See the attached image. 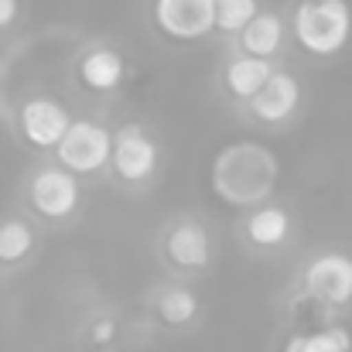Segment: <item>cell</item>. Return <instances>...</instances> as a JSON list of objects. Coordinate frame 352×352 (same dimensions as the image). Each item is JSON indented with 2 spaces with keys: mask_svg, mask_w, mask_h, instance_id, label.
<instances>
[{
  "mask_svg": "<svg viewBox=\"0 0 352 352\" xmlns=\"http://www.w3.org/2000/svg\"><path fill=\"white\" fill-rule=\"evenodd\" d=\"M284 352H305V336H294V339L284 346Z\"/></svg>",
  "mask_w": 352,
  "mask_h": 352,
  "instance_id": "20",
  "label": "cell"
},
{
  "mask_svg": "<svg viewBox=\"0 0 352 352\" xmlns=\"http://www.w3.org/2000/svg\"><path fill=\"white\" fill-rule=\"evenodd\" d=\"M301 103V86L291 72H274V79L263 86V93L256 100H250L253 117L263 123H280L287 120Z\"/></svg>",
  "mask_w": 352,
  "mask_h": 352,
  "instance_id": "8",
  "label": "cell"
},
{
  "mask_svg": "<svg viewBox=\"0 0 352 352\" xmlns=\"http://www.w3.org/2000/svg\"><path fill=\"white\" fill-rule=\"evenodd\" d=\"M79 76H82V82L89 89L110 93V89H117L120 82H123V58H120V52H113V48H93V52L82 55Z\"/></svg>",
  "mask_w": 352,
  "mask_h": 352,
  "instance_id": "11",
  "label": "cell"
},
{
  "mask_svg": "<svg viewBox=\"0 0 352 352\" xmlns=\"http://www.w3.org/2000/svg\"><path fill=\"white\" fill-rule=\"evenodd\" d=\"M113 336H117V322H113V318H100V322L93 325V342L107 346V342H113Z\"/></svg>",
  "mask_w": 352,
  "mask_h": 352,
  "instance_id": "18",
  "label": "cell"
},
{
  "mask_svg": "<svg viewBox=\"0 0 352 352\" xmlns=\"http://www.w3.org/2000/svg\"><path fill=\"white\" fill-rule=\"evenodd\" d=\"M34 246V233L21 219H3L0 223V263H21Z\"/></svg>",
  "mask_w": 352,
  "mask_h": 352,
  "instance_id": "15",
  "label": "cell"
},
{
  "mask_svg": "<svg viewBox=\"0 0 352 352\" xmlns=\"http://www.w3.org/2000/svg\"><path fill=\"white\" fill-rule=\"evenodd\" d=\"M157 144L140 126H123L113 137V168L123 182H147L157 168Z\"/></svg>",
  "mask_w": 352,
  "mask_h": 352,
  "instance_id": "7",
  "label": "cell"
},
{
  "mask_svg": "<svg viewBox=\"0 0 352 352\" xmlns=\"http://www.w3.org/2000/svg\"><path fill=\"white\" fill-rule=\"evenodd\" d=\"M352 34V10L346 0H305L294 10V38L311 55H336Z\"/></svg>",
  "mask_w": 352,
  "mask_h": 352,
  "instance_id": "1",
  "label": "cell"
},
{
  "mask_svg": "<svg viewBox=\"0 0 352 352\" xmlns=\"http://www.w3.org/2000/svg\"><path fill=\"white\" fill-rule=\"evenodd\" d=\"M239 45H243V55H253V58H263L270 62V55L280 52L284 45V24L277 14H256L250 21V28L239 34Z\"/></svg>",
  "mask_w": 352,
  "mask_h": 352,
  "instance_id": "12",
  "label": "cell"
},
{
  "mask_svg": "<svg viewBox=\"0 0 352 352\" xmlns=\"http://www.w3.org/2000/svg\"><path fill=\"white\" fill-rule=\"evenodd\" d=\"M168 256L185 270H202L212 260V239L199 223H178L168 236Z\"/></svg>",
  "mask_w": 352,
  "mask_h": 352,
  "instance_id": "9",
  "label": "cell"
},
{
  "mask_svg": "<svg viewBox=\"0 0 352 352\" xmlns=\"http://www.w3.org/2000/svg\"><path fill=\"white\" fill-rule=\"evenodd\" d=\"M352 339L346 329H325L315 336H305V352H349Z\"/></svg>",
  "mask_w": 352,
  "mask_h": 352,
  "instance_id": "17",
  "label": "cell"
},
{
  "mask_svg": "<svg viewBox=\"0 0 352 352\" xmlns=\"http://www.w3.org/2000/svg\"><path fill=\"white\" fill-rule=\"evenodd\" d=\"M246 236H250L253 246H263V250L280 246V243L291 236V216H287L284 209H277V206L256 209V212L250 216V223H246Z\"/></svg>",
  "mask_w": 352,
  "mask_h": 352,
  "instance_id": "13",
  "label": "cell"
},
{
  "mask_svg": "<svg viewBox=\"0 0 352 352\" xmlns=\"http://www.w3.org/2000/svg\"><path fill=\"white\" fill-rule=\"evenodd\" d=\"M157 315H161V322H168V325H188V322L199 315V298H195L188 287H168V291L157 298Z\"/></svg>",
  "mask_w": 352,
  "mask_h": 352,
  "instance_id": "14",
  "label": "cell"
},
{
  "mask_svg": "<svg viewBox=\"0 0 352 352\" xmlns=\"http://www.w3.org/2000/svg\"><path fill=\"white\" fill-rule=\"evenodd\" d=\"M17 10H21V3H17V0H0V31H3V28H10V24L17 21Z\"/></svg>",
  "mask_w": 352,
  "mask_h": 352,
  "instance_id": "19",
  "label": "cell"
},
{
  "mask_svg": "<svg viewBox=\"0 0 352 352\" xmlns=\"http://www.w3.org/2000/svg\"><path fill=\"white\" fill-rule=\"evenodd\" d=\"M58 161L65 171H79V175H89V171H100L113 161V133L93 120H76L65 133V140L58 144Z\"/></svg>",
  "mask_w": 352,
  "mask_h": 352,
  "instance_id": "2",
  "label": "cell"
},
{
  "mask_svg": "<svg viewBox=\"0 0 352 352\" xmlns=\"http://www.w3.org/2000/svg\"><path fill=\"white\" fill-rule=\"evenodd\" d=\"M31 206L45 219H69L79 209V178L65 168H41L31 182Z\"/></svg>",
  "mask_w": 352,
  "mask_h": 352,
  "instance_id": "4",
  "label": "cell"
},
{
  "mask_svg": "<svg viewBox=\"0 0 352 352\" xmlns=\"http://www.w3.org/2000/svg\"><path fill=\"white\" fill-rule=\"evenodd\" d=\"M270 79H274V65L263 58H253V55H239L226 69V86L239 100H256Z\"/></svg>",
  "mask_w": 352,
  "mask_h": 352,
  "instance_id": "10",
  "label": "cell"
},
{
  "mask_svg": "<svg viewBox=\"0 0 352 352\" xmlns=\"http://www.w3.org/2000/svg\"><path fill=\"white\" fill-rule=\"evenodd\" d=\"M21 133L28 137V144L34 147H58L69 133V126L76 120L69 117V110L55 100H28L21 107Z\"/></svg>",
  "mask_w": 352,
  "mask_h": 352,
  "instance_id": "6",
  "label": "cell"
},
{
  "mask_svg": "<svg viewBox=\"0 0 352 352\" xmlns=\"http://www.w3.org/2000/svg\"><path fill=\"white\" fill-rule=\"evenodd\" d=\"M256 0H216V28L230 31V34H243L250 28V21L260 14Z\"/></svg>",
  "mask_w": 352,
  "mask_h": 352,
  "instance_id": "16",
  "label": "cell"
},
{
  "mask_svg": "<svg viewBox=\"0 0 352 352\" xmlns=\"http://www.w3.org/2000/svg\"><path fill=\"white\" fill-rule=\"evenodd\" d=\"M154 21L175 41H199L216 28V0H154Z\"/></svg>",
  "mask_w": 352,
  "mask_h": 352,
  "instance_id": "3",
  "label": "cell"
},
{
  "mask_svg": "<svg viewBox=\"0 0 352 352\" xmlns=\"http://www.w3.org/2000/svg\"><path fill=\"white\" fill-rule=\"evenodd\" d=\"M305 287L325 305H349L352 301V256L346 253H322L305 270Z\"/></svg>",
  "mask_w": 352,
  "mask_h": 352,
  "instance_id": "5",
  "label": "cell"
}]
</instances>
